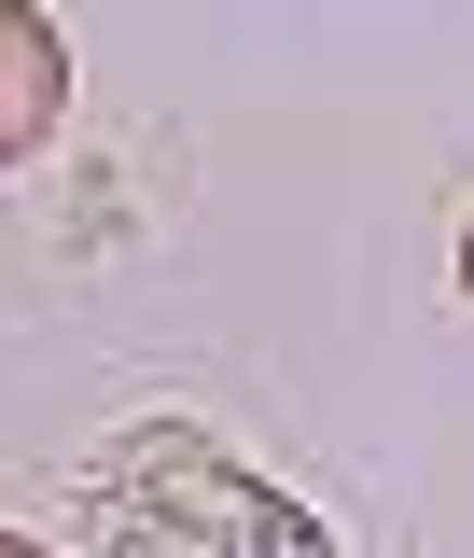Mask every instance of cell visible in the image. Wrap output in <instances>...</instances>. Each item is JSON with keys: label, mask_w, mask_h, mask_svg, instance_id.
Wrapping results in <instances>:
<instances>
[{"label": "cell", "mask_w": 474, "mask_h": 558, "mask_svg": "<svg viewBox=\"0 0 474 558\" xmlns=\"http://www.w3.org/2000/svg\"><path fill=\"white\" fill-rule=\"evenodd\" d=\"M84 502L126 558H336V531L307 502H279L252 461H223L196 418H126L98 447Z\"/></svg>", "instance_id": "obj_1"}, {"label": "cell", "mask_w": 474, "mask_h": 558, "mask_svg": "<svg viewBox=\"0 0 474 558\" xmlns=\"http://www.w3.org/2000/svg\"><path fill=\"white\" fill-rule=\"evenodd\" d=\"M70 112V43L28 14V0H0V168H28Z\"/></svg>", "instance_id": "obj_2"}, {"label": "cell", "mask_w": 474, "mask_h": 558, "mask_svg": "<svg viewBox=\"0 0 474 558\" xmlns=\"http://www.w3.org/2000/svg\"><path fill=\"white\" fill-rule=\"evenodd\" d=\"M461 307H474V223H461Z\"/></svg>", "instance_id": "obj_3"}, {"label": "cell", "mask_w": 474, "mask_h": 558, "mask_svg": "<svg viewBox=\"0 0 474 558\" xmlns=\"http://www.w3.org/2000/svg\"><path fill=\"white\" fill-rule=\"evenodd\" d=\"M0 558H42V545H28V531H0Z\"/></svg>", "instance_id": "obj_4"}]
</instances>
